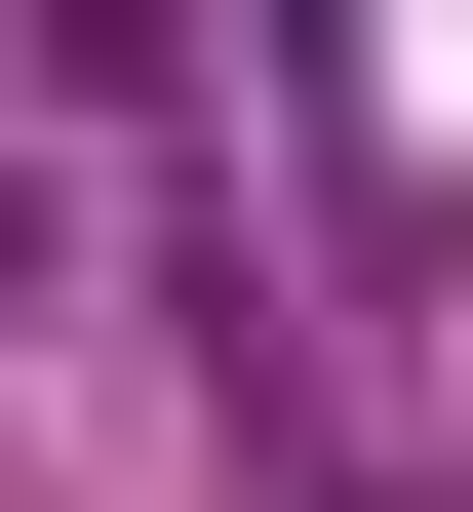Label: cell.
Returning <instances> with one entry per match:
<instances>
[{
	"instance_id": "1",
	"label": "cell",
	"mask_w": 473,
	"mask_h": 512,
	"mask_svg": "<svg viewBox=\"0 0 473 512\" xmlns=\"http://www.w3.org/2000/svg\"><path fill=\"white\" fill-rule=\"evenodd\" d=\"M0 276H40V237H0Z\"/></svg>"
}]
</instances>
